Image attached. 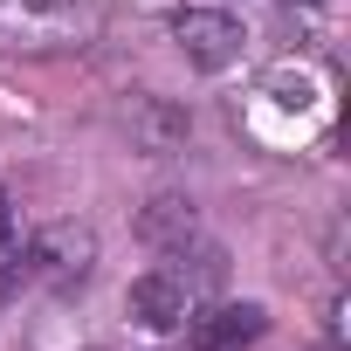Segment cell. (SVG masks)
<instances>
[{"label":"cell","mask_w":351,"mask_h":351,"mask_svg":"<svg viewBox=\"0 0 351 351\" xmlns=\"http://www.w3.org/2000/svg\"><path fill=\"white\" fill-rule=\"evenodd\" d=\"M310 8H330V0H310Z\"/></svg>","instance_id":"obj_8"},{"label":"cell","mask_w":351,"mask_h":351,"mask_svg":"<svg viewBox=\"0 0 351 351\" xmlns=\"http://www.w3.org/2000/svg\"><path fill=\"white\" fill-rule=\"evenodd\" d=\"M35 269L56 276V282L83 276V269H90V234H83V228H56V234H42V241H35Z\"/></svg>","instance_id":"obj_5"},{"label":"cell","mask_w":351,"mask_h":351,"mask_svg":"<svg viewBox=\"0 0 351 351\" xmlns=\"http://www.w3.org/2000/svg\"><path fill=\"white\" fill-rule=\"evenodd\" d=\"M172 42L193 69H228L241 56V21L221 14V8H180L172 14Z\"/></svg>","instance_id":"obj_2"},{"label":"cell","mask_w":351,"mask_h":351,"mask_svg":"<svg viewBox=\"0 0 351 351\" xmlns=\"http://www.w3.org/2000/svg\"><path fill=\"white\" fill-rule=\"evenodd\" d=\"M97 35V0H0V49L56 56Z\"/></svg>","instance_id":"obj_1"},{"label":"cell","mask_w":351,"mask_h":351,"mask_svg":"<svg viewBox=\"0 0 351 351\" xmlns=\"http://www.w3.org/2000/svg\"><path fill=\"white\" fill-rule=\"evenodd\" d=\"M131 317L152 324V330H172V324H186L193 317V282L186 269H152L131 282Z\"/></svg>","instance_id":"obj_3"},{"label":"cell","mask_w":351,"mask_h":351,"mask_svg":"<svg viewBox=\"0 0 351 351\" xmlns=\"http://www.w3.org/2000/svg\"><path fill=\"white\" fill-rule=\"evenodd\" d=\"M14 248V207H8V193H0V255Z\"/></svg>","instance_id":"obj_7"},{"label":"cell","mask_w":351,"mask_h":351,"mask_svg":"<svg viewBox=\"0 0 351 351\" xmlns=\"http://www.w3.org/2000/svg\"><path fill=\"white\" fill-rule=\"evenodd\" d=\"M262 324L269 317L255 303H214V310L193 317V351H241V344L262 337Z\"/></svg>","instance_id":"obj_4"},{"label":"cell","mask_w":351,"mask_h":351,"mask_svg":"<svg viewBox=\"0 0 351 351\" xmlns=\"http://www.w3.org/2000/svg\"><path fill=\"white\" fill-rule=\"evenodd\" d=\"M138 234H145L152 248H172V241H186V234H193V200H180V193L152 200V207L138 214Z\"/></svg>","instance_id":"obj_6"}]
</instances>
